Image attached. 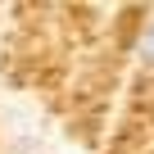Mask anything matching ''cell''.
<instances>
[{
	"instance_id": "1",
	"label": "cell",
	"mask_w": 154,
	"mask_h": 154,
	"mask_svg": "<svg viewBox=\"0 0 154 154\" xmlns=\"http://www.w3.org/2000/svg\"><path fill=\"white\" fill-rule=\"evenodd\" d=\"M136 59H140L145 68H154V23L145 27V36H140V45H136Z\"/></svg>"
}]
</instances>
